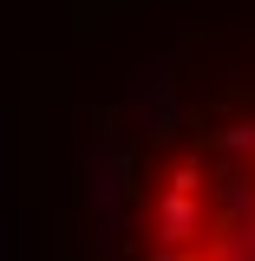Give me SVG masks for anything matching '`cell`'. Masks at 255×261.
<instances>
[{
  "instance_id": "obj_1",
  "label": "cell",
  "mask_w": 255,
  "mask_h": 261,
  "mask_svg": "<svg viewBox=\"0 0 255 261\" xmlns=\"http://www.w3.org/2000/svg\"><path fill=\"white\" fill-rule=\"evenodd\" d=\"M151 261H255V105L170 144L144 190Z\"/></svg>"
}]
</instances>
